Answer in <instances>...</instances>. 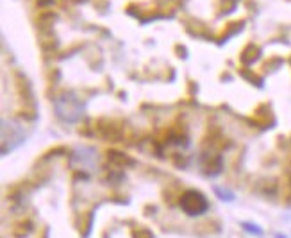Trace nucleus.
Masks as SVG:
<instances>
[{"instance_id": "nucleus-4", "label": "nucleus", "mask_w": 291, "mask_h": 238, "mask_svg": "<svg viewBox=\"0 0 291 238\" xmlns=\"http://www.w3.org/2000/svg\"><path fill=\"white\" fill-rule=\"evenodd\" d=\"M243 227L248 231V233H254V234H263V229L261 227H257V226H248V222H245L243 224Z\"/></svg>"}, {"instance_id": "nucleus-5", "label": "nucleus", "mask_w": 291, "mask_h": 238, "mask_svg": "<svg viewBox=\"0 0 291 238\" xmlns=\"http://www.w3.org/2000/svg\"><path fill=\"white\" fill-rule=\"evenodd\" d=\"M134 236H136V238H154V236H152V233H150V231H147V229H139V231H136Z\"/></svg>"}, {"instance_id": "nucleus-1", "label": "nucleus", "mask_w": 291, "mask_h": 238, "mask_svg": "<svg viewBox=\"0 0 291 238\" xmlns=\"http://www.w3.org/2000/svg\"><path fill=\"white\" fill-rule=\"evenodd\" d=\"M55 113L65 122H77L84 113V104L73 93H63L54 102Z\"/></svg>"}, {"instance_id": "nucleus-2", "label": "nucleus", "mask_w": 291, "mask_h": 238, "mask_svg": "<svg viewBox=\"0 0 291 238\" xmlns=\"http://www.w3.org/2000/svg\"><path fill=\"white\" fill-rule=\"evenodd\" d=\"M208 199L206 195H202L200 192L197 190H188L182 194L181 197V208L184 209V213L191 217H197V215H202V213L208 209Z\"/></svg>"}, {"instance_id": "nucleus-3", "label": "nucleus", "mask_w": 291, "mask_h": 238, "mask_svg": "<svg viewBox=\"0 0 291 238\" xmlns=\"http://www.w3.org/2000/svg\"><path fill=\"white\" fill-rule=\"evenodd\" d=\"M107 157H109V162L114 163V165H125V163H132L131 157L125 156V154H122V152H118V150H109Z\"/></svg>"}]
</instances>
